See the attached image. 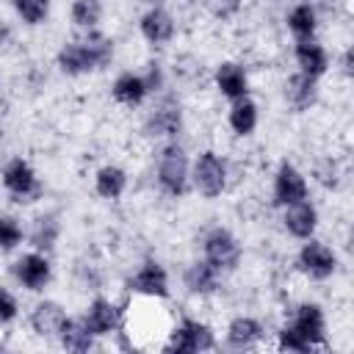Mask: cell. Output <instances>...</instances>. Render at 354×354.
<instances>
[{"label":"cell","mask_w":354,"mask_h":354,"mask_svg":"<svg viewBox=\"0 0 354 354\" xmlns=\"http://www.w3.org/2000/svg\"><path fill=\"white\" fill-rule=\"evenodd\" d=\"M144 3H147V6H160L163 0H144Z\"/></svg>","instance_id":"836d02e7"},{"label":"cell","mask_w":354,"mask_h":354,"mask_svg":"<svg viewBox=\"0 0 354 354\" xmlns=\"http://www.w3.org/2000/svg\"><path fill=\"white\" fill-rule=\"evenodd\" d=\"M351 58H354L351 50H346V53H343V75H346V77H351Z\"/></svg>","instance_id":"d6a6232c"},{"label":"cell","mask_w":354,"mask_h":354,"mask_svg":"<svg viewBox=\"0 0 354 354\" xmlns=\"http://www.w3.org/2000/svg\"><path fill=\"white\" fill-rule=\"evenodd\" d=\"M213 83H216V91L230 102L249 94V75L238 61H221L213 72Z\"/></svg>","instance_id":"e0dca14e"},{"label":"cell","mask_w":354,"mask_h":354,"mask_svg":"<svg viewBox=\"0 0 354 354\" xmlns=\"http://www.w3.org/2000/svg\"><path fill=\"white\" fill-rule=\"evenodd\" d=\"M227 177H230L227 160L218 152H213V149H202L191 160V185L205 199L221 196L227 191Z\"/></svg>","instance_id":"3957f363"},{"label":"cell","mask_w":354,"mask_h":354,"mask_svg":"<svg viewBox=\"0 0 354 354\" xmlns=\"http://www.w3.org/2000/svg\"><path fill=\"white\" fill-rule=\"evenodd\" d=\"M285 102L301 113V111H310L315 102H318V80L304 75V72H293L288 80H285Z\"/></svg>","instance_id":"44dd1931"},{"label":"cell","mask_w":354,"mask_h":354,"mask_svg":"<svg viewBox=\"0 0 354 354\" xmlns=\"http://www.w3.org/2000/svg\"><path fill=\"white\" fill-rule=\"evenodd\" d=\"M25 241V230L17 216L0 213V252H14Z\"/></svg>","instance_id":"f546056e"},{"label":"cell","mask_w":354,"mask_h":354,"mask_svg":"<svg viewBox=\"0 0 354 354\" xmlns=\"http://www.w3.org/2000/svg\"><path fill=\"white\" fill-rule=\"evenodd\" d=\"M69 19L77 30H94L102 19V3L100 0H72Z\"/></svg>","instance_id":"83f0119b"},{"label":"cell","mask_w":354,"mask_h":354,"mask_svg":"<svg viewBox=\"0 0 354 354\" xmlns=\"http://www.w3.org/2000/svg\"><path fill=\"white\" fill-rule=\"evenodd\" d=\"M8 3H11V0H8Z\"/></svg>","instance_id":"d590c367"},{"label":"cell","mask_w":354,"mask_h":354,"mask_svg":"<svg viewBox=\"0 0 354 354\" xmlns=\"http://www.w3.org/2000/svg\"><path fill=\"white\" fill-rule=\"evenodd\" d=\"M11 6L25 25H41L50 17V0H11Z\"/></svg>","instance_id":"f1b7e54d"},{"label":"cell","mask_w":354,"mask_h":354,"mask_svg":"<svg viewBox=\"0 0 354 354\" xmlns=\"http://www.w3.org/2000/svg\"><path fill=\"white\" fill-rule=\"evenodd\" d=\"M0 138H3V130H0Z\"/></svg>","instance_id":"e575fe53"},{"label":"cell","mask_w":354,"mask_h":354,"mask_svg":"<svg viewBox=\"0 0 354 354\" xmlns=\"http://www.w3.org/2000/svg\"><path fill=\"white\" fill-rule=\"evenodd\" d=\"M263 335H266V329H263V324L257 318H252V315H235L227 324L224 340L235 351H249V348H257L263 343Z\"/></svg>","instance_id":"ac0fdd59"},{"label":"cell","mask_w":354,"mask_h":354,"mask_svg":"<svg viewBox=\"0 0 354 354\" xmlns=\"http://www.w3.org/2000/svg\"><path fill=\"white\" fill-rule=\"evenodd\" d=\"M155 180L166 196H171V199L185 196V191L191 188V158L183 144L163 141V147L158 149Z\"/></svg>","instance_id":"7a4b0ae2"},{"label":"cell","mask_w":354,"mask_h":354,"mask_svg":"<svg viewBox=\"0 0 354 354\" xmlns=\"http://www.w3.org/2000/svg\"><path fill=\"white\" fill-rule=\"evenodd\" d=\"M285 25H288V30H290V36H293L296 41L315 39V33H318V11H315V6H310V3H296V6L288 11Z\"/></svg>","instance_id":"484cf974"},{"label":"cell","mask_w":354,"mask_h":354,"mask_svg":"<svg viewBox=\"0 0 354 354\" xmlns=\"http://www.w3.org/2000/svg\"><path fill=\"white\" fill-rule=\"evenodd\" d=\"M80 318H83V324L88 326V332H91L94 337H108V335L119 332L122 324H124L122 310H119L111 299H105V296H94Z\"/></svg>","instance_id":"4fadbf2b"},{"label":"cell","mask_w":354,"mask_h":354,"mask_svg":"<svg viewBox=\"0 0 354 354\" xmlns=\"http://www.w3.org/2000/svg\"><path fill=\"white\" fill-rule=\"evenodd\" d=\"M0 183L8 191V196L19 205H30V202L41 199V194H44L41 177L25 158H11L0 171Z\"/></svg>","instance_id":"5b68a950"},{"label":"cell","mask_w":354,"mask_h":354,"mask_svg":"<svg viewBox=\"0 0 354 354\" xmlns=\"http://www.w3.org/2000/svg\"><path fill=\"white\" fill-rule=\"evenodd\" d=\"M58 235H61V224H58L55 216L47 213V216H39V218L33 221V230H30L28 241H30L33 249H39V252H50V249L55 246Z\"/></svg>","instance_id":"4316f807"},{"label":"cell","mask_w":354,"mask_h":354,"mask_svg":"<svg viewBox=\"0 0 354 354\" xmlns=\"http://www.w3.org/2000/svg\"><path fill=\"white\" fill-rule=\"evenodd\" d=\"M141 75H144V83H147L149 94L163 91V86H166V72H163V66H160L158 61H149V64H147V69H144Z\"/></svg>","instance_id":"1f68e13d"},{"label":"cell","mask_w":354,"mask_h":354,"mask_svg":"<svg viewBox=\"0 0 354 354\" xmlns=\"http://www.w3.org/2000/svg\"><path fill=\"white\" fill-rule=\"evenodd\" d=\"M296 266L304 277H310L315 282H324L337 271V254H335L332 246H326L324 241H318L313 235L301 243V249L296 254Z\"/></svg>","instance_id":"9c48e42d"},{"label":"cell","mask_w":354,"mask_h":354,"mask_svg":"<svg viewBox=\"0 0 354 354\" xmlns=\"http://www.w3.org/2000/svg\"><path fill=\"white\" fill-rule=\"evenodd\" d=\"M11 274H14V279H17L25 290L41 293V290L50 285V279H53V263H50L47 252L30 249V252H25V254H19V257L14 260Z\"/></svg>","instance_id":"30bf717a"},{"label":"cell","mask_w":354,"mask_h":354,"mask_svg":"<svg viewBox=\"0 0 354 354\" xmlns=\"http://www.w3.org/2000/svg\"><path fill=\"white\" fill-rule=\"evenodd\" d=\"M288 326L307 343V348H324L326 346V315L324 307L315 301H301L293 307Z\"/></svg>","instance_id":"ba28073f"},{"label":"cell","mask_w":354,"mask_h":354,"mask_svg":"<svg viewBox=\"0 0 354 354\" xmlns=\"http://www.w3.org/2000/svg\"><path fill=\"white\" fill-rule=\"evenodd\" d=\"M111 97L119 102V105H124V108H138V105H144L147 102V97H149V88H147V83H144V75L141 72H122V75H116V80H113V86H111Z\"/></svg>","instance_id":"ffe728a7"},{"label":"cell","mask_w":354,"mask_h":354,"mask_svg":"<svg viewBox=\"0 0 354 354\" xmlns=\"http://www.w3.org/2000/svg\"><path fill=\"white\" fill-rule=\"evenodd\" d=\"M271 196H274V205L277 207H288V205H296L301 199H310V185H307L304 171L296 163L282 160L277 166V171H274Z\"/></svg>","instance_id":"7c38bea8"},{"label":"cell","mask_w":354,"mask_h":354,"mask_svg":"<svg viewBox=\"0 0 354 354\" xmlns=\"http://www.w3.org/2000/svg\"><path fill=\"white\" fill-rule=\"evenodd\" d=\"M55 340L61 343V348L77 351V354L91 351L97 346V337L88 332V326L83 324V318H72V315H66V321H64V326H61V332H58Z\"/></svg>","instance_id":"d4e9b609"},{"label":"cell","mask_w":354,"mask_h":354,"mask_svg":"<svg viewBox=\"0 0 354 354\" xmlns=\"http://www.w3.org/2000/svg\"><path fill=\"white\" fill-rule=\"evenodd\" d=\"M113 61V39L94 30H80L77 39H69L55 53V64L64 75L80 77L97 69H105Z\"/></svg>","instance_id":"6da1fadb"},{"label":"cell","mask_w":354,"mask_h":354,"mask_svg":"<svg viewBox=\"0 0 354 354\" xmlns=\"http://www.w3.org/2000/svg\"><path fill=\"white\" fill-rule=\"evenodd\" d=\"M257 122H260V108H257V102H254L249 94L230 102L227 124H230V130H232L235 136H241V138L252 136V133L257 130Z\"/></svg>","instance_id":"603a6c76"},{"label":"cell","mask_w":354,"mask_h":354,"mask_svg":"<svg viewBox=\"0 0 354 354\" xmlns=\"http://www.w3.org/2000/svg\"><path fill=\"white\" fill-rule=\"evenodd\" d=\"M183 133V111L174 97L160 100L144 119V136L158 138V141H177Z\"/></svg>","instance_id":"8fae6325"},{"label":"cell","mask_w":354,"mask_h":354,"mask_svg":"<svg viewBox=\"0 0 354 354\" xmlns=\"http://www.w3.org/2000/svg\"><path fill=\"white\" fill-rule=\"evenodd\" d=\"M221 279H224V274H221L216 266H210L205 257L188 263V268L183 271L185 290L194 293V296H213V293H218Z\"/></svg>","instance_id":"2e32d148"},{"label":"cell","mask_w":354,"mask_h":354,"mask_svg":"<svg viewBox=\"0 0 354 354\" xmlns=\"http://www.w3.org/2000/svg\"><path fill=\"white\" fill-rule=\"evenodd\" d=\"M282 227L288 235H293L296 241H307L315 235L318 230V207L310 199H301L296 205L282 207Z\"/></svg>","instance_id":"9a60e30c"},{"label":"cell","mask_w":354,"mask_h":354,"mask_svg":"<svg viewBox=\"0 0 354 354\" xmlns=\"http://www.w3.org/2000/svg\"><path fill=\"white\" fill-rule=\"evenodd\" d=\"M293 58H296V66L299 72L321 80L326 72H329V53L324 44H318L315 39H304V41H296L293 47Z\"/></svg>","instance_id":"d6986e66"},{"label":"cell","mask_w":354,"mask_h":354,"mask_svg":"<svg viewBox=\"0 0 354 354\" xmlns=\"http://www.w3.org/2000/svg\"><path fill=\"white\" fill-rule=\"evenodd\" d=\"M138 30L152 47H163L174 39L177 25H174V17L163 6H149L138 19Z\"/></svg>","instance_id":"5bb4252c"},{"label":"cell","mask_w":354,"mask_h":354,"mask_svg":"<svg viewBox=\"0 0 354 354\" xmlns=\"http://www.w3.org/2000/svg\"><path fill=\"white\" fill-rule=\"evenodd\" d=\"M163 351L174 354H199V351H213L216 348V332L196 318H183L166 332V340L160 346Z\"/></svg>","instance_id":"277c9868"},{"label":"cell","mask_w":354,"mask_h":354,"mask_svg":"<svg viewBox=\"0 0 354 354\" xmlns=\"http://www.w3.org/2000/svg\"><path fill=\"white\" fill-rule=\"evenodd\" d=\"M127 290L138 299H155V301H163L169 299V271L163 268L160 260L155 257H147L130 277H127Z\"/></svg>","instance_id":"52a82bcc"},{"label":"cell","mask_w":354,"mask_h":354,"mask_svg":"<svg viewBox=\"0 0 354 354\" xmlns=\"http://www.w3.org/2000/svg\"><path fill=\"white\" fill-rule=\"evenodd\" d=\"M94 191L100 199H108V202H116L124 191H127V171L116 163H105L97 169L94 174Z\"/></svg>","instance_id":"cb8c5ba5"},{"label":"cell","mask_w":354,"mask_h":354,"mask_svg":"<svg viewBox=\"0 0 354 354\" xmlns=\"http://www.w3.org/2000/svg\"><path fill=\"white\" fill-rule=\"evenodd\" d=\"M202 257L221 274H230L241 266V241L227 227H210L202 235Z\"/></svg>","instance_id":"8992f818"},{"label":"cell","mask_w":354,"mask_h":354,"mask_svg":"<svg viewBox=\"0 0 354 354\" xmlns=\"http://www.w3.org/2000/svg\"><path fill=\"white\" fill-rule=\"evenodd\" d=\"M30 329L39 335V337H58L64 321H66V310L53 301V299H44L39 301L33 310H30Z\"/></svg>","instance_id":"7402d4cb"},{"label":"cell","mask_w":354,"mask_h":354,"mask_svg":"<svg viewBox=\"0 0 354 354\" xmlns=\"http://www.w3.org/2000/svg\"><path fill=\"white\" fill-rule=\"evenodd\" d=\"M19 315V301L8 288H0V326L14 324Z\"/></svg>","instance_id":"4dcf8cb0"}]
</instances>
